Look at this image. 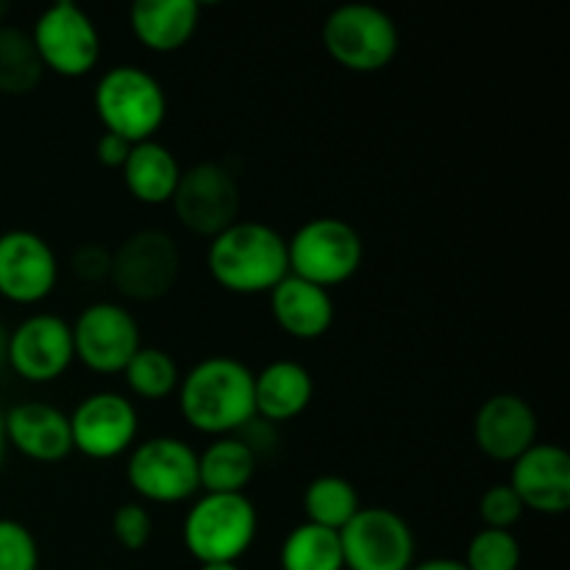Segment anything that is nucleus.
Listing matches in <instances>:
<instances>
[{
    "label": "nucleus",
    "instance_id": "obj_1",
    "mask_svg": "<svg viewBox=\"0 0 570 570\" xmlns=\"http://www.w3.org/2000/svg\"><path fill=\"white\" fill-rule=\"evenodd\" d=\"M178 406L195 432L228 438L256 417L254 371L234 356L200 360L178 382Z\"/></svg>",
    "mask_w": 570,
    "mask_h": 570
},
{
    "label": "nucleus",
    "instance_id": "obj_2",
    "mask_svg": "<svg viewBox=\"0 0 570 570\" xmlns=\"http://www.w3.org/2000/svg\"><path fill=\"white\" fill-rule=\"evenodd\" d=\"M206 267L228 293H271L282 278L289 276L287 239L267 223L237 220L212 239Z\"/></svg>",
    "mask_w": 570,
    "mask_h": 570
},
{
    "label": "nucleus",
    "instance_id": "obj_3",
    "mask_svg": "<svg viewBox=\"0 0 570 570\" xmlns=\"http://www.w3.org/2000/svg\"><path fill=\"white\" fill-rule=\"evenodd\" d=\"M98 120L126 142H148L167 117V95L148 70L117 65L100 76L92 95Z\"/></svg>",
    "mask_w": 570,
    "mask_h": 570
},
{
    "label": "nucleus",
    "instance_id": "obj_4",
    "mask_svg": "<svg viewBox=\"0 0 570 570\" xmlns=\"http://www.w3.org/2000/svg\"><path fill=\"white\" fill-rule=\"evenodd\" d=\"M259 515L245 493H204L184 518L189 554L206 562H237L254 546Z\"/></svg>",
    "mask_w": 570,
    "mask_h": 570
},
{
    "label": "nucleus",
    "instance_id": "obj_5",
    "mask_svg": "<svg viewBox=\"0 0 570 570\" xmlns=\"http://www.w3.org/2000/svg\"><path fill=\"white\" fill-rule=\"evenodd\" d=\"M365 259L362 237L340 217H315L287 239L289 276L328 289L356 276Z\"/></svg>",
    "mask_w": 570,
    "mask_h": 570
},
{
    "label": "nucleus",
    "instance_id": "obj_6",
    "mask_svg": "<svg viewBox=\"0 0 570 570\" xmlns=\"http://www.w3.org/2000/svg\"><path fill=\"white\" fill-rule=\"evenodd\" d=\"M323 45L345 70L379 72L399 53V26L371 3H345L323 22Z\"/></svg>",
    "mask_w": 570,
    "mask_h": 570
},
{
    "label": "nucleus",
    "instance_id": "obj_7",
    "mask_svg": "<svg viewBox=\"0 0 570 570\" xmlns=\"http://www.w3.org/2000/svg\"><path fill=\"white\" fill-rule=\"evenodd\" d=\"M33 48L45 70L65 78H81L100 59V31L92 17L72 0H56L39 14L31 31Z\"/></svg>",
    "mask_w": 570,
    "mask_h": 570
},
{
    "label": "nucleus",
    "instance_id": "obj_8",
    "mask_svg": "<svg viewBox=\"0 0 570 570\" xmlns=\"http://www.w3.org/2000/svg\"><path fill=\"white\" fill-rule=\"evenodd\" d=\"M126 476L134 493L154 504H181L200 490L198 454L178 438H150L134 445Z\"/></svg>",
    "mask_w": 570,
    "mask_h": 570
},
{
    "label": "nucleus",
    "instance_id": "obj_9",
    "mask_svg": "<svg viewBox=\"0 0 570 570\" xmlns=\"http://www.w3.org/2000/svg\"><path fill=\"white\" fill-rule=\"evenodd\" d=\"M343 562L348 570H410L415 566L412 527L387 507H362L340 529Z\"/></svg>",
    "mask_w": 570,
    "mask_h": 570
},
{
    "label": "nucleus",
    "instance_id": "obj_10",
    "mask_svg": "<svg viewBox=\"0 0 570 570\" xmlns=\"http://www.w3.org/2000/svg\"><path fill=\"white\" fill-rule=\"evenodd\" d=\"M170 204L184 228L198 237L215 239L237 223L239 184L228 167L217 161H200L189 170H181Z\"/></svg>",
    "mask_w": 570,
    "mask_h": 570
},
{
    "label": "nucleus",
    "instance_id": "obj_11",
    "mask_svg": "<svg viewBox=\"0 0 570 570\" xmlns=\"http://www.w3.org/2000/svg\"><path fill=\"white\" fill-rule=\"evenodd\" d=\"M181 254L170 234L145 228L111 250V284L131 301H159L176 284Z\"/></svg>",
    "mask_w": 570,
    "mask_h": 570
},
{
    "label": "nucleus",
    "instance_id": "obj_12",
    "mask_svg": "<svg viewBox=\"0 0 570 570\" xmlns=\"http://www.w3.org/2000/svg\"><path fill=\"white\" fill-rule=\"evenodd\" d=\"M70 328L76 360L95 373H122L131 356L142 348L139 323L126 306L111 301L89 304Z\"/></svg>",
    "mask_w": 570,
    "mask_h": 570
},
{
    "label": "nucleus",
    "instance_id": "obj_13",
    "mask_svg": "<svg viewBox=\"0 0 570 570\" xmlns=\"http://www.w3.org/2000/svg\"><path fill=\"white\" fill-rule=\"evenodd\" d=\"M139 432L137 406L120 393L87 395L70 415L72 449L89 460H115L134 449Z\"/></svg>",
    "mask_w": 570,
    "mask_h": 570
},
{
    "label": "nucleus",
    "instance_id": "obj_14",
    "mask_svg": "<svg viewBox=\"0 0 570 570\" xmlns=\"http://www.w3.org/2000/svg\"><path fill=\"white\" fill-rule=\"evenodd\" d=\"M59 282V262L48 239L14 228L0 234V295L11 304L31 306L48 298Z\"/></svg>",
    "mask_w": 570,
    "mask_h": 570
},
{
    "label": "nucleus",
    "instance_id": "obj_15",
    "mask_svg": "<svg viewBox=\"0 0 570 570\" xmlns=\"http://www.w3.org/2000/svg\"><path fill=\"white\" fill-rule=\"evenodd\" d=\"M72 360V328L59 315H31L9 332V365L26 382H56L65 376Z\"/></svg>",
    "mask_w": 570,
    "mask_h": 570
},
{
    "label": "nucleus",
    "instance_id": "obj_16",
    "mask_svg": "<svg viewBox=\"0 0 570 570\" xmlns=\"http://www.w3.org/2000/svg\"><path fill=\"white\" fill-rule=\"evenodd\" d=\"M473 440L490 460L515 462L538 443V415L521 395H490L473 417Z\"/></svg>",
    "mask_w": 570,
    "mask_h": 570
},
{
    "label": "nucleus",
    "instance_id": "obj_17",
    "mask_svg": "<svg viewBox=\"0 0 570 570\" xmlns=\"http://www.w3.org/2000/svg\"><path fill=\"white\" fill-rule=\"evenodd\" d=\"M510 484L523 510L562 515L570 507V456L554 443H534L512 462Z\"/></svg>",
    "mask_w": 570,
    "mask_h": 570
},
{
    "label": "nucleus",
    "instance_id": "obj_18",
    "mask_svg": "<svg viewBox=\"0 0 570 570\" xmlns=\"http://www.w3.org/2000/svg\"><path fill=\"white\" fill-rule=\"evenodd\" d=\"M6 443L33 462H61L72 451L70 415L45 401H26L6 412Z\"/></svg>",
    "mask_w": 570,
    "mask_h": 570
},
{
    "label": "nucleus",
    "instance_id": "obj_19",
    "mask_svg": "<svg viewBox=\"0 0 570 570\" xmlns=\"http://www.w3.org/2000/svg\"><path fill=\"white\" fill-rule=\"evenodd\" d=\"M273 321L295 340H317L332 328L334 301L328 289L287 276L271 289Z\"/></svg>",
    "mask_w": 570,
    "mask_h": 570
},
{
    "label": "nucleus",
    "instance_id": "obj_20",
    "mask_svg": "<svg viewBox=\"0 0 570 570\" xmlns=\"http://www.w3.org/2000/svg\"><path fill=\"white\" fill-rule=\"evenodd\" d=\"M312 395L315 382L301 362L276 360L254 373V404L259 421H293L312 404Z\"/></svg>",
    "mask_w": 570,
    "mask_h": 570
},
{
    "label": "nucleus",
    "instance_id": "obj_21",
    "mask_svg": "<svg viewBox=\"0 0 570 570\" xmlns=\"http://www.w3.org/2000/svg\"><path fill=\"white\" fill-rule=\"evenodd\" d=\"M131 31L154 53L181 50L200 22L198 0H137L131 6Z\"/></svg>",
    "mask_w": 570,
    "mask_h": 570
},
{
    "label": "nucleus",
    "instance_id": "obj_22",
    "mask_svg": "<svg viewBox=\"0 0 570 570\" xmlns=\"http://www.w3.org/2000/svg\"><path fill=\"white\" fill-rule=\"evenodd\" d=\"M122 170V181H126L128 193L148 206H161L173 200V193L181 178V167H178L176 156L170 148H165L156 139L148 142L131 145Z\"/></svg>",
    "mask_w": 570,
    "mask_h": 570
},
{
    "label": "nucleus",
    "instance_id": "obj_23",
    "mask_svg": "<svg viewBox=\"0 0 570 570\" xmlns=\"http://www.w3.org/2000/svg\"><path fill=\"white\" fill-rule=\"evenodd\" d=\"M256 465V454L237 434L217 438L198 454V484L204 493H243L254 479Z\"/></svg>",
    "mask_w": 570,
    "mask_h": 570
},
{
    "label": "nucleus",
    "instance_id": "obj_24",
    "mask_svg": "<svg viewBox=\"0 0 570 570\" xmlns=\"http://www.w3.org/2000/svg\"><path fill=\"white\" fill-rule=\"evenodd\" d=\"M278 562L282 570H345L340 532L301 523L284 538Z\"/></svg>",
    "mask_w": 570,
    "mask_h": 570
},
{
    "label": "nucleus",
    "instance_id": "obj_25",
    "mask_svg": "<svg viewBox=\"0 0 570 570\" xmlns=\"http://www.w3.org/2000/svg\"><path fill=\"white\" fill-rule=\"evenodd\" d=\"M362 510L360 493H356L354 484L343 476H317L315 482H309V488L304 490V512L306 521L315 523V527L340 529L348 527L351 518Z\"/></svg>",
    "mask_w": 570,
    "mask_h": 570
},
{
    "label": "nucleus",
    "instance_id": "obj_26",
    "mask_svg": "<svg viewBox=\"0 0 570 570\" xmlns=\"http://www.w3.org/2000/svg\"><path fill=\"white\" fill-rule=\"evenodd\" d=\"M45 67L33 48L31 33L14 26H0V92L28 95L39 87Z\"/></svg>",
    "mask_w": 570,
    "mask_h": 570
},
{
    "label": "nucleus",
    "instance_id": "obj_27",
    "mask_svg": "<svg viewBox=\"0 0 570 570\" xmlns=\"http://www.w3.org/2000/svg\"><path fill=\"white\" fill-rule=\"evenodd\" d=\"M122 373H126L131 393L145 401L167 399L170 393H176L178 382H181L176 360L165 348H156V345H148V348L142 345Z\"/></svg>",
    "mask_w": 570,
    "mask_h": 570
},
{
    "label": "nucleus",
    "instance_id": "obj_28",
    "mask_svg": "<svg viewBox=\"0 0 570 570\" xmlns=\"http://www.w3.org/2000/svg\"><path fill=\"white\" fill-rule=\"evenodd\" d=\"M468 570H518L521 568V543L504 529H479L468 543Z\"/></svg>",
    "mask_w": 570,
    "mask_h": 570
},
{
    "label": "nucleus",
    "instance_id": "obj_29",
    "mask_svg": "<svg viewBox=\"0 0 570 570\" xmlns=\"http://www.w3.org/2000/svg\"><path fill=\"white\" fill-rule=\"evenodd\" d=\"M0 570H39L37 538L11 518H0Z\"/></svg>",
    "mask_w": 570,
    "mask_h": 570
},
{
    "label": "nucleus",
    "instance_id": "obj_30",
    "mask_svg": "<svg viewBox=\"0 0 570 570\" xmlns=\"http://www.w3.org/2000/svg\"><path fill=\"white\" fill-rule=\"evenodd\" d=\"M111 534L126 551H142L150 543V534H154L150 512L137 501H126L111 515Z\"/></svg>",
    "mask_w": 570,
    "mask_h": 570
},
{
    "label": "nucleus",
    "instance_id": "obj_31",
    "mask_svg": "<svg viewBox=\"0 0 570 570\" xmlns=\"http://www.w3.org/2000/svg\"><path fill=\"white\" fill-rule=\"evenodd\" d=\"M523 515V504L510 484H493L479 499V518L484 529H504L510 532Z\"/></svg>",
    "mask_w": 570,
    "mask_h": 570
},
{
    "label": "nucleus",
    "instance_id": "obj_32",
    "mask_svg": "<svg viewBox=\"0 0 570 570\" xmlns=\"http://www.w3.org/2000/svg\"><path fill=\"white\" fill-rule=\"evenodd\" d=\"M72 273L87 284L104 282L111 276V250L98 243L81 245L72 254Z\"/></svg>",
    "mask_w": 570,
    "mask_h": 570
},
{
    "label": "nucleus",
    "instance_id": "obj_33",
    "mask_svg": "<svg viewBox=\"0 0 570 570\" xmlns=\"http://www.w3.org/2000/svg\"><path fill=\"white\" fill-rule=\"evenodd\" d=\"M128 154H131V142H126V139L117 137V134L104 131L98 142H95V156H98L100 165L106 167H122Z\"/></svg>",
    "mask_w": 570,
    "mask_h": 570
},
{
    "label": "nucleus",
    "instance_id": "obj_34",
    "mask_svg": "<svg viewBox=\"0 0 570 570\" xmlns=\"http://www.w3.org/2000/svg\"><path fill=\"white\" fill-rule=\"evenodd\" d=\"M410 570H468L460 560H451V557H434V560L417 562Z\"/></svg>",
    "mask_w": 570,
    "mask_h": 570
},
{
    "label": "nucleus",
    "instance_id": "obj_35",
    "mask_svg": "<svg viewBox=\"0 0 570 570\" xmlns=\"http://www.w3.org/2000/svg\"><path fill=\"white\" fill-rule=\"evenodd\" d=\"M9 362V328L0 323V367Z\"/></svg>",
    "mask_w": 570,
    "mask_h": 570
},
{
    "label": "nucleus",
    "instance_id": "obj_36",
    "mask_svg": "<svg viewBox=\"0 0 570 570\" xmlns=\"http://www.w3.org/2000/svg\"><path fill=\"white\" fill-rule=\"evenodd\" d=\"M198 570H243L237 566V562H206V566H200Z\"/></svg>",
    "mask_w": 570,
    "mask_h": 570
},
{
    "label": "nucleus",
    "instance_id": "obj_37",
    "mask_svg": "<svg viewBox=\"0 0 570 570\" xmlns=\"http://www.w3.org/2000/svg\"><path fill=\"white\" fill-rule=\"evenodd\" d=\"M3 417H6V412L0 410V465H3V456H6V423H3Z\"/></svg>",
    "mask_w": 570,
    "mask_h": 570
},
{
    "label": "nucleus",
    "instance_id": "obj_38",
    "mask_svg": "<svg viewBox=\"0 0 570 570\" xmlns=\"http://www.w3.org/2000/svg\"><path fill=\"white\" fill-rule=\"evenodd\" d=\"M6 14H9V3H6V0H0V26H3Z\"/></svg>",
    "mask_w": 570,
    "mask_h": 570
}]
</instances>
